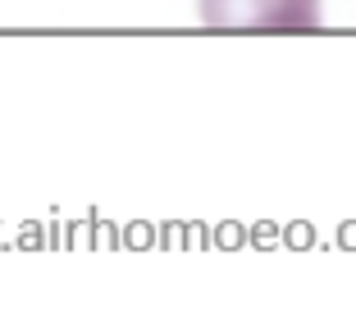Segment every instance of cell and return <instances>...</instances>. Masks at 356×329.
Instances as JSON below:
<instances>
[{"mask_svg":"<svg viewBox=\"0 0 356 329\" xmlns=\"http://www.w3.org/2000/svg\"><path fill=\"white\" fill-rule=\"evenodd\" d=\"M210 32H320V0H197Z\"/></svg>","mask_w":356,"mask_h":329,"instance_id":"1","label":"cell"}]
</instances>
